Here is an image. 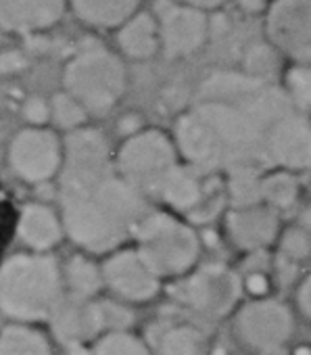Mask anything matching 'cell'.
<instances>
[{
	"mask_svg": "<svg viewBox=\"0 0 311 355\" xmlns=\"http://www.w3.org/2000/svg\"><path fill=\"white\" fill-rule=\"evenodd\" d=\"M290 107L282 86L224 71L201 86L197 101L176 119L172 136L182 161L205 173L267 169V136Z\"/></svg>",
	"mask_w": 311,
	"mask_h": 355,
	"instance_id": "cell-1",
	"label": "cell"
},
{
	"mask_svg": "<svg viewBox=\"0 0 311 355\" xmlns=\"http://www.w3.org/2000/svg\"><path fill=\"white\" fill-rule=\"evenodd\" d=\"M150 201L123 182L119 173L86 187L59 191V211L67 241L78 251L100 255L130 245Z\"/></svg>",
	"mask_w": 311,
	"mask_h": 355,
	"instance_id": "cell-2",
	"label": "cell"
},
{
	"mask_svg": "<svg viewBox=\"0 0 311 355\" xmlns=\"http://www.w3.org/2000/svg\"><path fill=\"white\" fill-rule=\"evenodd\" d=\"M65 299L61 261L53 253H17L0 266V313L21 324L48 322Z\"/></svg>",
	"mask_w": 311,
	"mask_h": 355,
	"instance_id": "cell-3",
	"label": "cell"
},
{
	"mask_svg": "<svg viewBox=\"0 0 311 355\" xmlns=\"http://www.w3.org/2000/svg\"><path fill=\"white\" fill-rule=\"evenodd\" d=\"M132 245L166 284H172L205 261L201 230L184 216L150 207L134 230Z\"/></svg>",
	"mask_w": 311,
	"mask_h": 355,
	"instance_id": "cell-4",
	"label": "cell"
},
{
	"mask_svg": "<svg viewBox=\"0 0 311 355\" xmlns=\"http://www.w3.org/2000/svg\"><path fill=\"white\" fill-rule=\"evenodd\" d=\"M63 86L88 115L100 117L111 113L123 98L127 73L115 53L98 42H88L65 65Z\"/></svg>",
	"mask_w": 311,
	"mask_h": 355,
	"instance_id": "cell-5",
	"label": "cell"
},
{
	"mask_svg": "<svg viewBox=\"0 0 311 355\" xmlns=\"http://www.w3.org/2000/svg\"><path fill=\"white\" fill-rule=\"evenodd\" d=\"M170 295L180 313L205 326L230 320L245 301L236 268L213 259H205L188 276L172 282Z\"/></svg>",
	"mask_w": 311,
	"mask_h": 355,
	"instance_id": "cell-6",
	"label": "cell"
},
{
	"mask_svg": "<svg viewBox=\"0 0 311 355\" xmlns=\"http://www.w3.org/2000/svg\"><path fill=\"white\" fill-rule=\"evenodd\" d=\"M182 163L174 136L159 128H142L123 138L115 150L119 178L148 201L157 199L163 182Z\"/></svg>",
	"mask_w": 311,
	"mask_h": 355,
	"instance_id": "cell-7",
	"label": "cell"
},
{
	"mask_svg": "<svg viewBox=\"0 0 311 355\" xmlns=\"http://www.w3.org/2000/svg\"><path fill=\"white\" fill-rule=\"evenodd\" d=\"M296 318L292 303L276 295L267 299H245L228 322L236 345L257 355L272 347L290 345L296 332Z\"/></svg>",
	"mask_w": 311,
	"mask_h": 355,
	"instance_id": "cell-8",
	"label": "cell"
},
{
	"mask_svg": "<svg viewBox=\"0 0 311 355\" xmlns=\"http://www.w3.org/2000/svg\"><path fill=\"white\" fill-rule=\"evenodd\" d=\"M100 268L105 295L132 307L154 301L166 288V282L152 272L132 243L100 257Z\"/></svg>",
	"mask_w": 311,
	"mask_h": 355,
	"instance_id": "cell-9",
	"label": "cell"
},
{
	"mask_svg": "<svg viewBox=\"0 0 311 355\" xmlns=\"http://www.w3.org/2000/svg\"><path fill=\"white\" fill-rule=\"evenodd\" d=\"M63 153V138L55 130L28 125L13 136L7 161L21 182L36 187L59 180Z\"/></svg>",
	"mask_w": 311,
	"mask_h": 355,
	"instance_id": "cell-10",
	"label": "cell"
},
{
	"mask_svg": "<svg viewBox=\"0 0 311 355\" xmlns=\"http://www.w3.org/2000/svg\"><path fill=\"white\" fill-rule=\"evenodd\" d=\"M63 169L59 173V191L86 187L115 173V150L107 136L96 128H82L63 138Z\"/></svg>",
	"mask_w": 311,
	"mask_h": 355,
	"instance_id": "cell-11",
	"label": "cell"
},
{
	"mask_svg": "<svg viewBox=\"0 0 311 355\" xmlns=\"http://www.w3.org/2000/svg\"><path fill=\"white\" fill-rule=\"evenodd\" d=\"M284 226V218L263 203L249 207H230L220 222L226 245L238 257L274 251Z\"/></svg>",
	"mask_w": 311,
	"mask_h": 355,
	"instance_id": "cell-12",
	"label": "cell"
},
{
	"mask_svg": "<svg viewBox=\"0 0 311 355\" xmlns=\"http://www.w3.org/2000/svg\"><path fill=\"white\" fill-rule=\"evenodd\" d=\"M265 34L274 51L292 65H311V0H272Z\"/></svg>",
	"mask_w": 311,
	"mask_h": 355,
	"instance_id": "cell-13",
	"label": "cell"
},
{
	"mask_svg": "<svg viewBox=\"0 0 311 355\" xmlns=\"http://www.w3.org/2000/svg\"><path fill=\"white\" fill-rule=\"evenodd\" d=\"M267 167L288 169L299 175L311 171V115L290 107L274 123L267 146Z\"/></svg>",
	"mask_w": 311,
	"mask_h": 355,
	"instance_id": "cell-14",
	"label": "cell"
},
{
	"mask_svg": "<svg viewBox=\"0 0 311 355\" xmlns=\"http://www.w3.org/2000/svg\"><path fill=\"white\" fill-rule=\"evenodd\" d=\"M157 24L161 49L168 59H182L195 55L209 36V19L203 11L186 7L178 0H159Z\"/></svg>",
	"mask_w": 311,
	"mask_h": 355,
	"instance_id": "cell-15",
	"label": "cell"
},
{
	"mask_svg": "<svg viewBox=\"0 0 311 355\" xmlns=\"http://www.w3.org/2000/svg\"><path fill=\"white\" fill-rule=\"evenodd\" d=\"M48 324L51 336L59 340L67 353L82 351L105 334L98 315V299H75L65 295Z\"/></svg>",
	"mask_w": 311,
	"mask_h": 355,
	"instance_id": "cell-16",
	"label": "cell"
},
{
	"mask_svg": "<svg viewBox=\"0 0 311 355\" xmlns=\"http://www.w3.org/2000/svg\"><path fill=\"white\" fill-rule=\"evenodd\" d=\"M144 338L152 355H213L209 326L184 313L159 320Z\"/></svg>",
	"mask_w": 311,
	"mask_h": 355,
	"instance_id": "cell-17",
	"label": "cell"
},
{
	"mask_svg": "<svg viewBox=\"0 0 311 355\" xmlns=\"http://www.w3.org/2000/svg\"><path fill=\"white\" fill-rule=\"evenodd\" d=\"M17 239L30 253H53L67 239L59 207L26 203L17 216Z\"/></svg>",
	"mask_w": 311,
	"mask_h": 355,
	"instance_id": "cell-18",
	"label": "cell"
},
{
	"mask_svg": "<svg viewBox=\"0 0 311 355\" xmlns=\"http://www.w3.org/2000/svg\"><path fill=\"white\" fill-rule=\"evenodd\" d=\"M215 175L217 173H205L188 163H182L170 173V178L163 182L154 201L163 209H170L178 216L188 218L201 205Z\"/></svg>",
	"mask_w": 311,
	"mask_h": 355,
	"instance_id": "cell-19",
	"label": "cell"
},
{
	"mask_svg": "<svg viewBox=\"0 0 311 355\" xmlns=\"http://www.w3.org/2000/svg\"><path fill=\"white\" fill-rule=\"evenodd\" d=\"M67 0H0V30L32 34L55 26Z\"/></svg>",
	"mask_w": 311,
	"mask_h": 355,
	"instance_id": "cell-20",
	"label": "cell"
},
{
	"mask_svg": "<svg viewBox=\"0 0 311 355\" xmlns=\"http://www.w3.org/2000/svg\"><path fill=\"white\" fill-rule=\"evenodd\" d=\"M261 203L284 220L292 218L305 203L303 175L288 169L267 167L261 173Z\"/></svg>",
	"mask_w": 311,
	"mask_h": 355,
	"instance_id": "cell-21",
	"label": "cell"
},
{
	"mask_svg": "<svg viewBox=\"0 0 311 355\" xmlns=\"http://www.w3.org/2000/svg\"><path fill=\"white\" fill-rule=\"evenodd\" d=\"M234 268L238 272L245 299H267L278 295L280 282L276 274L274 251L242 255L238 257Z\"/></svg>",
	"mask_w": 311,
	"mask_h": 355,
	"instance_id": "cell-22",
	"label": "cell"
},
{
	"mask_svg": "<svg viewBox=\"0 0 311 355\" xmlns=\"http://www.w3.org/2000/svg\"><path fill=\"white\" fill-rule=\"evenodd\" d=\"M65 295L75 299H98L105 295L100 261L88 253H73L61 263Z\"/></svg>",
	"mask_w": 311,
	"mask_h": 355,
	"instance_id": "cell-23",
	"label": "cell"
},
{
	"mask_svg": "<svg viewBox=\"0 0 311 355\" xmlns=\"http://www.w3.org/2000/svg\"><path fill=\"white\" fill-rule=\"evenodd\" d=\"M117 44L130 59L144 61L157 55L161 49L159 24L148 13H136L117 32Z\"/></svg>",
	"mask_w": 311,
	"mask_h": 355,
	"instance_id": "cell-24",
	"label": "cell"
},
{
	"mask_svg": "<svg viewBox=\"0 0 311 355\" xmlns=\"http://www.w3.org/2000/svg\"><path fill=\"white\" fill-rule=\"evenodd\" d=\"M0 355H55L53 336L38 324L11 322L0 328Z\"/></svg>",
	"mask_w": 311,
	"mask_h": 355,
	"instance_id": "cell-25",
	"label": "cell"
},
{
	"mask_svg": "<svg viewBox=\"0 0 311 355\" xmlns=\"http://www.w3.org/2000/svg\"><path fill=\"white\" fill-rule=\"evenodd\" d=\"M142 0H71L73 13L94 28H121L136 15Z\"/></svg>",
	"mask_w": 311,
	"mask_h": 355,
	"instance_id": "cell-26",
	"label": "cell"
},
{
	"mask_svg": "<svg viewBox=\"0 0 311 355\" xmlns=\"http://www.w3.org/2000/svg\"><path fill=\"white\" fill-rule=\"evenodd\" d=\"M69 355H152V351L144 336H140L136 330H127L103 334L90 347Z\"/></svg>",
	"mask_w": 311,
	"mask_h": 355,
	"instance_id": "cell-27",
	"label": "cell"
},
{
	"mask_svg": "<svg viewBox=\"0 0 311 355\" xmlns=\"http://www.w3.org/2000/svg\"><path fill=\"white\" fill-rule=\"evenodd\" d=\"M88 111L65 90L57 92L51 98V121L55 128L63 130L65 134H71L75 130H82L88 125Z\"/></svg>",
	"mask_w": 311,
	"mask_h": 355,
	"instance_id": "cell-28",
	"label": "cell"
},
{
	"mask_svg": "<svg viewBox=\"0 0 311 355\" xmlns=\"http://www.w3.org/2000/svg\"><path fill=\"white\" fill-rule=\"evenodd\" d=\"M282 90L296 111L311 115V65H290L284 73Z\"/></svg>",
	"mask_w": 311,
	"mask_h": 355,
	"instance_id": "cell-29",
	"label": "cell"
},
{
	"mask_svg": "<svg viewBox=\"0 0 311 355\" xmlns=\"http://www.w3.org/2000/svg\"><path fill=\"white\" fill-rule=\"evenodd\" d=\"M136 307L125 305L113 297H98V315H100V324H103V332H127L134 330V322H136Z\"/></svg>",
	"mask_w": 311,
	"mask_h": 355,
	"instance_id": "cell-30",
	"label": "cell"
},
{
	"mask_svg": "<svg viewBox=\"0 0 311 355\" xmlns=\"http://www.w3.org/2000/svg\"><path fill=\"white\" fill-rule=\"evenodd\" d=\"M245 67H247V71H245L247 76L269 82L272 73L278 67L274 46L272 44H257V46H253L247 53V57H245Z\"/></svg>",
	"mask_w": 311,
	"mask_h": 355,
	"instance_id": "cell-31",
	"label": "cell"
},
{
	"mask_svg": "<svg viewBox=\"0 0 311 355\" xmlns=\"http://www.w3.org/2000/svg\"><path fill=\"white\" fill-rule=\"evenodd\" d=\"M292 307L299 318L311 324V268H307L292 286Z\"/></svg>",
	"mask_w": 311,
	"mask_h": 355,
	"instance_id": "cell-32",
	"label": "cell"
},
{
	"mask_svg": "<svg viewBox=\"0 0 311 355\" xmlns=\"http://www.w3.org/2000/svg\"><path fill=\"white\" fill-rule=\"evenodd\" d=\"M24 117L32 128H46L51 121V101L42 96H30L24 103Z\"/></svg>",
	"mask_w": 311,
	"mask_h": 355,
	"instance_id": "cell-33",
	"label": "cell"
},
{
	"mask_svg": "<svg viewBox=\"0 0 311 355\" xmlns=\"http://www.w3.org/2000/svg\"><path fill=\"white\" fill-rule=\"evenodd\" d=\"M26 67V57L17 51L0 55V73H17Z\"/></svg>",
	"mask_w": 311,
	"mask_h": 355,
	"instance_id": "cell-34",
	"label": "cell"
},
{
	"mask_svg": "<svg viewBox=\"0 0 311 355\" xmlns=\"http://www.w3.org/2000/svg\"><path fill=\"white\" fill-rule=\"evenodd\" d=\"M292 224H296L299 228H303L305 232L311 234V201L305 199V203L299 207V211L292 216Z\"/></svg>",
	"mask_w": 311,
	"mask_h": 355,
	"instance_id": "cell-35",
	"label": "cell"
},
{
	"mask_svg": "<svg viewBox=\"0 0 311 355\" xmlns=\"http://www.w3.org/2000/svg\"><path fill=\"white\" fill-rule=\"evenodd\" d=\"M142 128H144V125L140 123V117H138V115H125V117L119 119V132H121L123 138H127V136L140 132Z\"/></svg>",
	"mask_w": 311,
	"mask_h": 355,
	"instance_id": "cell-36",
	"label": "cell"
},
{
	"mask_svg": "<svg viewBox=\"0 0 311 355\" xmlns=\"http://www.w3.org/2000/svg\"><path fill=\"white\" fill-rule=\"evenodd\" d=\"M178 3H182V5H186V7H193V9H197V11L207 13V11H213V9L222 7V5H224V0H178Z\"/></svg>",
	"mask_w": 311,
	"mask_h": 355,
	"instance_id": "cell-37",
	"label": "cell"
},
{
	"mask_svg": "<svg viewBox=\"0 0 311 355\" xmlns=\"http://www.w3.org/2000/svg\"><path fill=\"white\" fill-rule=\"evenodd\" d=\"M236 3L245 13H251V15L265 9V0H236Z\"/></svg>",
	"mask_w": 311,
	"mask_h": 355,
	"instance_id": "cell-38",
	"label": "cell"
},
{
	"mask_svg": "<svg viewBox=\"0 0 311 355\" xmlns=\"http://www.w3.org/2000/svg\"><path fill=\"white\" fill-rule=\"evenodd\" d=\"M290 355H311V340H292Z\"/></svg>",
	"mask_w": 311,
	"mask_h": 355,
	"instance_id": "cell-39",
	"label": "cell"
},
{
	"mask_svg": "<svg viewBox=\"0 0 311 355\" xmlns=\"http://www.w3.org/2000/svg\"><path fill=\"white\" fill-rule=\"evenodd\" d=\"M257 355H290V345H282V347H272V349H265Z\"/></svg>",
	"mask_w": 311,
	"mask_h": 355,
	"instance_id": "cell-40",
	"label": "cell"
},
{
	"mask_svg": "<svg viewBox=\"0 0 311 355\" xmlns=\"http://www.w3.org/2000/svg\"><path fill=\"white\" fill-rule=\"evenodd\" d=\"M0 165H3V157H0Z\"/></svg>",
	"mask_w": 311,
	"mask_h": 355,
	"instance_id": "cell-41",
	"label": "cell"
}]
</instances>
